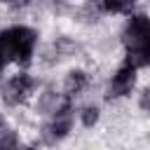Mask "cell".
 Listing matches in <instances>:
<instances>
[{"mask_svg": "<svg viewBox=\"0 0 150 150\" xmlns=\"http://www.w3.org/2000/svg\"><path fill=\"white\" fill-rule=\"evenodd\" d=\"M127 61L134 68L150 66V19L145 14H134L124 28Z\"/></svg>", "mask_w": 150, "mask_h": 150, "instance_id": "cell-1", "label": "cell"}, {"mask_svg": "<svg viewBox=\"0 0 150 150\" xmlns=\"http://www.w3.org/2000/svg\"><path fill=\"white\" fill-rule=\"evenodd\" d=\"M35 40L38 33L28 26H14L0 33V49L7 54L9 61H16L21 66L30 63L33 49H35Z\"/></svg>", "mask_w": 150, "mask_h": 150, "instance_id": "cell-2", "label": "cell"}, {"mask_svg": "<svg viewBox=\"0 0 150 150\" xmlns=\"http://www.w3.org/2000/svg\"><path fill=\"white\" fill-rule=\"evenodd\" d=\"M33 87H35L33 77L26 75V73H19V75H14V77L5 84V94H2V98H5V103H9V105H19V103L26 101V96L30 94Z\"/></svg>", "mask_w": 150, "mask_h": 150, "instance_id": "cell-3", "label": "cell"}, {"mask_svg": "<svg viewBox=\"0 0 150 150\" xmlns=\"http://www.w3.org/2000/svg\"><path fill=\"white\" fill-rule=\"evenodd\" d=\"M134 82H136V68L129 66V63H124V66L112 75V80H110V84H108V91H105V98H117V96L129 94L131 87H134Z\"/></svg>", "mask_w": 150, "mask_h": 150, "instance_id": "cell-4", "label": "cell"}, {"mask_svg": "<svg viewBox=\"0 0 150 150\" xmlns=\"http://www.w3.org/2000/svg\"><path fill=\"white\" fill-rule=\"evenodd\" d=\"M38 110L45 112V115L61 117V115H70V103H68V96H59L54 89H45L40 94Z\"/></svg>", "mask_w": 150, "mask_h": 150, "instance_id": "cell-5", "label": "cell"}, {"mask_svg": "<svg viewBox=\"0 0 150 150\" xmlns=\"http://www.w3.org/2000/svg\"><path fill=\"white\" fill-rule=\"evenodd\" d=\"M70 127H73L70 115H61V117H54V122L45 124L42 131H40V136H42V141H45L47 145H54V143H59L63 136H68Z\"/></svg>", "mask_w": 150, "mask_h": 150, "instance_id": "cell-6", "label": "cell"}, {"mask_svg": "<svg viewBox=\"0 0 150 150\" xmlns=\"http://www.w3.org/2000/svg\"><path fill=\"white\" fill-rule=\"evenodd\" d=\"M87 87V73L84 70H70L66 75V96H77Z\"/></svg>", "mask_w": 150, "mask_h": 150, "instance_id": "cell-7", "label": "cell"}, {"mask_svg": "<svg viewBox=\"0 0 150 150\" xmlns=\"http://www.w3.org/2000/svg\"><path fill=\"white\" fill-rule=\"evenodd\" d=\"M80 117H82V124L84 127H94L98 122V108L96 105H84L82 112H80Z\"/></svg>", "mask_w": 150, "mask_h": 150, "instance_id": "cell-8", "label": "cell"}, {"mask_svg": "<svg viewBox=\"0 0 150 150\" xmlns=\"http://www.w3.org/2000/svg\"><path fill=\"white\" fill-rule=\"evenodd\" d=\"M101 9H105V12H129L131 2H112V0H108V2L101 5Z\"/></svg>", "mask_w": 150, "mask_h": 150, "instance_id": "cell-9", "label": "cell"}, {"mask_svg": "<svg viewBox=\"0 0 150 150\" xmlns=\"http://www.w3.org/2000/svg\"><path fill=\"white\" fill-rule=\"evenodd\" d=\"M138 105H141V110H145V112H150V87L141 91V98H138Z\"/></svg>", "mask_w": 150, "mask_h": 150, "instance_id": "cell-10", "label": "cell"}, {"mask_svg": "<svg viewBox=\"0 0 150 150\" xmlns=\"http://www.w3.org/2000/svg\"><path fill=\"white\" fill-rule=\"evenodd\" d=\"M7 61H9V59H7V54H5L2 49H0V70L5 68V63H7Z\"/></svg>", "mask_w": 150, "mask_h": 150, "instance_id": "cell-11", "label": "cell"}, {"mask_svg": "<svg viewBox=\"0 0 150 150\" xmlns=\"http://www.w3.org/2000/svg\"><path fill=\"white\" fill-rule=\"evenodd\" d=\"M7 124H5V120H2V115H0V129H5Z\"/></svg>", "mask_w": 150, "mask_h": 150, "instance_id": "cell-12", "label": "cell"}]
</instances>
